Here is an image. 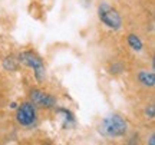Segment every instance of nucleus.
<instances>
[{"mask_svg":"<svg viewBox=\"0 0 155 145\" xmlns=\"http://www.w3.org/2000/svg\"><path fill=\"white\" fill-rule=\"evenodd\" d=\"M128 129V124L119 115H109L106 117L102 124H101V132L106 137H122V135L127 132Z\"/></svg>","mask_w":155,"mask_h":145,"instance_id":"f257e3e1","label":"nucleus"},{"mask_svg":"<svg viewBox=\"0 0 155 145\" xmlns=\"http://www.w3.org/2000/svg\"><path fill=\"white\" fill-rule=\"evenodd\" d=\"M98 13H99V19L102 20V23H105L108 28L118 30L122 26V20L119 13L115 9H112L109 5H106V3L101 5L99 9H98Z\"/></svg>","mask_w":155,"mask_h":145,"instance_id":"f03ea898","label":"nucleus"},{"mask_svg":"<svg viewBox=\"0 0 155 145\" xmlns=\"http://www.w3.org/2000/svg\"><path fill=\"white\" fill-rule=\"evenodd\" d=\"M16 119L17 122L23 125V127H30L33 125L36 121V109H35L33 104L30 102H25L19 106V109L16 112Z\"/></svg>","mask_w":155,"mask_h":145,"instance_id":"7ed1b4c3","label":"nucleus"},{"mask_svg":"<svg viewBox=\"0 0 155 145\" xmlns=\"http://www.w3.org/2000/svg\"><path fill=\"white\" fill-rule=\"evenodd\" d=\"M30 99L33 102V105L42 106V108H50V106L56 105V99L53 96H50L49 94H46L43 91L33 89L30 92Z\"/></svg>","mask_w":155,"mask_h":145,"instance_id":"20e7f679","label":"nucleus"},{"mask_svg":"<svg viewBox=\"0 0 155 145\" xmlns=\"http://www.w3.org/2000/svg\"><path fill=\"white\" fill-rule=\"evenodd\" d=\"M19 61L22 62L23 65H26V66L33 68V71L40 66H43L42 59L36 53H33V52H23V53H20L19 55Z\"/></svg>","mask_w":155,"mask_h":145,"instance_id":"39448f33","label":"nucleus"},{"mask_svg":"<svg viewBox=\"0 0 155 145\" xmlns=\"http://www.w3.org/2000/svg\"><path fill=\"white\" fill-rule=\"evenodd\" d=\"M138 79L139 82L142 85H145V86H154L155 84V75L154 72H139L138 75Z\"/></svg>","mask_w":155,"mask_h":145,"instance_id":"423d86ee","label":"nucleus"},{"mask_svg":"<svg viewBox=\"0 0 155 145\" xmlns=\"http://www.w3.org/2000/svg\"><path fill=\"white\" fill-rule=\"evenodd\" d=\"M128 43H129V46H131L134 50H137V52L142 50V42H141V39H139L137 35H129V36H128Z\"/></svg>","mask_w":155,"mask_h":145,"instance_id":"0eeeda50","label":"nucleus"},{"mask_svg":"<svg viewBox=\"0 0 155 145\" xmlns=\"http://www.w3.org/2000/svg\"><path fill=\"white\" fill-rule=\"evenodd\" d=\"M3 65H5V68L7 71H15V69H16V63L13 61V58H6Z\"/></svg>","mask_w":155,"mask_h":145,"instance_id":"6e6552de","label":"nucleus"},{"mask_svg":"<svg viewBox=\"0 0 155 145\" xmlns=\"http://www.w3.org/2000/svg\"><path fill=\"white\" fill-rule=\"evenodd\" d=\"M147 115H148V118H152L155 117V108H154V105H150V108L147 109Z\"/></svg>","mask_w":155,"mask_h":145,"instance_id":"1a4fd4ad","label":"nucleus"},{"mask_svg":"<svg viewBox=\"0 0 155 145\" xmlns=\"http://www.w3.org/2000/svg\"><path fill=\"white\" fill-rule=\"evenodd\" d=\"M154 140H155V137H154V134H152V135H151V140H150V144H151V145H154V144H155V141H154Z\"/></svg>","mask_w":155,"mask_h":145,"instance_id":"9d476101","label":"nucleus"}]
</instances>
